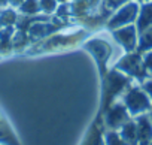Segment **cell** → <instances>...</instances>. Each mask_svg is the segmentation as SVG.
I'll use <instances>...</instances> for the list:
<instances>
[{"label": "cell", "mask_w": 152, "mask_h": 145, "mask_svg": "<svg viewBox=\"0 0 152 145\" xmlns=\"http://www.w3.org/2000/svg\"><path fill=\"white\" fill-rule=\"evenodd\" d=\"M134 24H136V29H137L139 33L152 26V0L140 3L137 20H136Z\"/></svg>", "instance_id": "obj_10"}, {"label": "cell", "mask_w": 152, "mask_h": 145, "mask_svg": "<svg viewBox=\"0 0 152 145\" xmlns=\"http://www.w3.org/2000/svg\"><path fill=\"white\" fill-rule=\"evenodd\" d=\"M0 145H21L12 126L0 111Z\"/></svg>", "instance_id": "obj_9"}, {"label": "cell", "mask_w": 152, "mask_h": 145, "mask_svg": "<svg viewBox=\"0 0 152 145\" xmlns=\"http://www.w3.org/2000/svg\"><path fill=\"white\" fill-rule=\"evenodd\" d=\"M21 14L24 15H36L40 12V6H39V0H24L23 5L18 8Z\"/></svg>", "instance_id": "obj_14"}, {"label": "cell", "mask_w": 152, "mask_h": 145, "mask_svg": "<svg viewBox=\"0 0 152 145\" xmlns=\"http://www.w3.org/2000/svg\"><path fill=\"white\" fill-rule=\"evenodd\" d=\"M103 144L104 145H127L121 138L118 130H104L103 133Z\"/></svg>", "instance_id": "obj_13"}, {"label": "cell", "mask_w": 152, "mask_h": 145, "mask_svg": "<svg viewBox=\"0 0 152 145\" xmlns=\"http://www.w3.org/2000/svg\"><path fill=\"white\" fill-rule=\"evenodd\" d=\"M15 23V14L12 11H5L0 14V24L8 26V24H14Z\"/></svg>", "instance_id": "obj_17"}, {"label": "cell", "mask_w": 152, "mask_h": 145, "mask_svg": "<svg viewBox=\"0 0 152 145\" xmlns=\"http://www.w3.org/2000/svg\"><path fill=\"white\" fill-rule=\"evenodd\" d=\"M84 46L94 57V60L99 66V70H100V75H102V78H104V75L107 74V63L112 55L110 45L102 39H91Z\"/></svg>", "instance_id": "obj_6"}, {"label": "cell", "mask_w": 152, "mask_h": 145, "mask_svg": "<svg viewBox=\"0 0 152 145\" xmlns=\"http://www.w3.org/2000/svg\"><path fill=\"white\" fill-rule=\"evenodd\" d=\"M136 2H139V3H143V2H149V0H136Z\"/></svg>", "instance_id": "obj_24"}, {"label": "cell", "mask_w": 152, "mask_h": 145, "mask_svg": "<svg viewBox=\"0 0 152 145\" xmlns=\"http://www.w3.org/2000/svg\"><path fill=\"white\" fill-rule=\"evenodd\" d=\"M118 70H121L122 74L130 77L133 81H137L139 84L143 82L146 78H149V72L143 63V55L137 51L125 52L115 64Z\"/></svg>", "instance_id": "obj_3"}, {"label": "cell", "mask_w": 152, "mask_h": 145, "mask_svg": "<svg viewBox=\"0 0 152 145\" xmlns=\"http://www.w3.org/2000/svg\"><path fill=\"white\" fill-rule=\"evenodd\" d=\"M112 35H113V39L116 40V43L125 52L136 51L137 39H139V32L136 29V24H128V26L115 29V30H112Z\"/></svg>", "instance_id": "obj_7"}, {"label": "cell", "mask_w": 152, "mask_h": 145, "mask_svg": "<svg viewBox=\"0 0 152 145\" xmlns=\"http://www.w3.org/2000/svg\"><path fill=\"white\" fill-rule=\"evenodd\" d=\"M130 2V0H103V11L104 12H113L116 11L119 6H122L124 3Z\"/></svg>", "instance_id": "obj_16"}, {"label": "cell", "mask_w": 152, "mask_h": 145, "mask_svg": "<svg viewBox=\"0 0 152 145\" xmlns=\"http://www.w3.org/2000/svg\"><path fill=\"white\" fill-rule=\"evenodd\" d=\"M140 85H142V88L146 91V94L149 96V99H151V102H152V77L146 78L143 82H140Z\"/></svg>", "instance_id": "obj_18"}, {"label": "cell", "mask_w": 152, "mask_h": 145, "mask_svg": "<svg viewBox=\"0 0 152 145\" xmlns=\"http://www.w3.org/2000/svg\"><path fill=\"white\" fill-rule=\"evenodd\" d=\"M137 124V145H149L152 141V123L148 114L134 117Z\"/></svg>", "instance_id": "obj_8"}, {"label": "cell", "mask_w": 152, "mask_h": 145, "mask_svg": "<svg viewBox=\"0 0 152 145\" xmlns=\"http://www.w3.org/2000/svg\"><path fill=\"white\" fill-rule=\"evenodd\" d=\"M118 132L127 145H137V124L134 118H130L125 124H122Z\"/></svg>", "instance_id": "obj_11"}, {"label": "cell", "mask_w": 152, "mask_h": 145, "mask_svg": "<svg viewBox=\"0 0 152 145\" xmlns=\"http://www.w3.org/2000/svg\"><path fill=\"white\" fill-rule=\"evenodd\" d=\"M139 2L130 0V2L124 3L122 6H119L116 11H113L112 17L107 21V29L109 30H115L128 24H134L137 20V14H139Z\"/></svg>", "instance_id": "obj_4"}, {"label": "cell", "mask_w": 152, "mask_h": 145, "mask_svg": "<svg viewBox=\"0 0 152 145\" xmlns=\"http://www.w3.org/2000/svg\"><path fill=\"white\" fill-rule=\"evenodd\" d=\"M23 2H24V0H8V3L11 6H14V8H20L23 5Z\"/></svg>", "instance_id": "obj_19"}, {"label": "cell", "mask_w": 152, "mask_h": 145, "mask_svg": "<svg viewBox=\"0 0 152 145\" xmlns=\"http://www.w3.org/2000/svg\"><path fill=\"white\" fill-rule=\"evenodd\" d=\"M57 2H58L60 5H63V3H67V2H69V0H57Z\"/></svg>", "instance_id": "obj_23"}, {"label": "cell", "mask_w": 152, "mask_h": 145, "mask_svg": "<svg viewBox=\"0 0 152 145\" xmlns=\"http://www.w3.org/2000/svg\"><path fill=\"white\" fill-rule=\"evenodd\" d=\"M131 118L125 105L119 100H115L103 111V124L106 130H119L122 124H125Z\"/></svg>", "instance_id": "obj_5"}, {"label": "cell", "mask_w": 152, "mask_h": 145, "mask_svg": "<svg viewBox=\"0 0 152 145\" xmlns=\"http://www.w3.org/2000/svg\"><path fill=\"white\" fill-rule=\"evenodd\" d=\"M149 145H152V141H151V144H149Z\"/></svg>", "instance_id": "obj_26"}, {"label": "cell", "mask_w": 152, "mask_h": 145, "mask_svg": "<svg viewBox=\"0 0 152 145\" xmlns=\"http://www.w3.org/2000/svg\"><path fill=\"white\" fill-rule=\"evenodd\" d=\"M151 49H152V26L139 33L136 51L143 55L145 52H148V51H151Z\"/></svg>", "instance_id": "obj_12"}, {"label": "cell", "mask_w": 152, "mask_h": 145, "mask_svg": "<svg viewBox=\"0 0 152 145\" xmlns=\"http://www.w3.org/2000/svg\"><path fill=\"white\" fill-rule=\"evenodd\" d=\"M9 3H8V0H0V8H6Z\"/></svg>", "instance_id": "obj_20"}, {"label": "cell", "mask_w": 152, "mask_h": 145, "mask_svg": "<svg viewBox=\"0 0 152 145\" xmlns=\"http://www.w3.org/2000/svg\"><path fill=\"white\" fill-rule=\"evenodd\" d=\"M149 77H152V70H151V72H149Z\"/></svg>", "instance_id": "obj_25"}, {"label": "cell", "mask_w": 152, "mask_h": 145, "mask_svg": "<svg viewBox=\"0 0 152 145\" xmlns=\"http://www.w3.org/2000/svg\"><path fill=\"white\" fill-rule=\"evenodd\" d=\"M88 2H90V5H91V6L94 8V6H96V5H97L99 2H100V0H88Z\"/></svg>", "instance_id": "obj_21"}, {"label": "cell", "mask_w": 152, "mask_h": 145, "mask_svg": "<svg viewBox=\"0 0 152 145\" xmlns=\"http://www.w3.org/2000/svg\"><path fill=\"white\" fill-rule=\"evenodd\" d=\"M148 115H149V118H151V123H152V108L149 109V112H148Z\"/></svg>", "instance_id": "obj_22"}, {"label": "cell", "mask_w": 152, "mask_h": 145, "mask_svg": "<svg viewBox=\"0 0 152 145\" xmlns=\"http://www.w3.org/2000/svg\"><path fill=\"white\" fill-rule=\"evenodd\" d=\"M131 78L127 77L125 74H122L121 70H118L116 67L110 69L103 78V93H102V112L115 100H118V97H121V94L125 91V88L131 84Z\"/></svg>", "instance_id": "obj_1"}, {"label": "cell", "mask_w": 152, "mask_h": 145, "mask_svg": "<svg viewBox=\"0 0 152 145\" xmlns=\"http://www.w3.org/2000/svg\"><path fill=\"white\" fill-rule=\"evenodd\" d=\"M39 6H40V12L52 14V12L57 11L58 2H57V0H39Z\"/></svg>", "instance_id": "obj_15"}, {"label": "cell", "mask_w": 152, "mask_h": 145, "mask_svg": "<svg viewBox=\"0 0 152 145\" xmlns=\"http://www.w3.org/2000/svg\"><path fill=\"white\" fill-rule=\"evenodd\" d=\"M121 102L125 105L131 118L142 115V114H148L149 109L152 108V102H151L149 96L146 94V91L142 88V85L140 84L137 85L133 82L121 94Z\"/></svg>", "instance_id": "obj_2"}]
</instances>
